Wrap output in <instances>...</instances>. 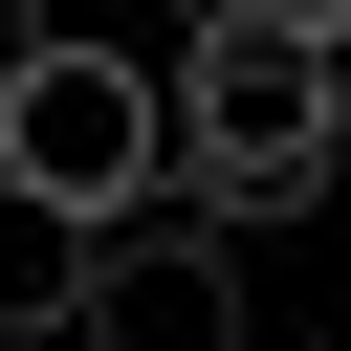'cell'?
<instances>
[{
    "mask_svg": "<svg viewBox=\"0 0 351 351\" xmlns=\"http://www.w3.org/2000/svg\"><path fill=\"white\" fill-rule=\"evenodd\" d=\"M154 110H176V197L241 219V241L351 176V44H329L307 0H197L176 66H154Z\"/></svg>",
    "mask_w": 351,
    "mask_h": 351,
    "instance_id": "1",
    "label": "cell"
},
{
    "mask_svg": "<svg viewBox=\"0 0 351 351\" xmlns=\"http://www.w3.org/2000/svg\"><path fill=\"white\" fill-rule=\"evenodd\" d=\"M0 176H44V197H88V219H132V197L176 176L154 66H132V44H88V22H22V66H0Z\"/></svg>",
    "mask_w": 351,
    "mask_h": 351,
    "instance_id": "2",
    "label": "cell"
},
{
    "mask_svg": "<svg viewBox=\"0 0 351 351\" xmlns=\"http://www.w3.org/2000/svg\"><path fill=\"white\" fill-rule=\"evenodd\" d=\"M66 329H88V351H241V219H197V197L154 219V197H132V219L88 241V307H66Z\"/></svg>",
    "mask_w": 351,
    "mask_h": 351,
    "instance_id": "3",
    "label": "cell"
},
{
    "mask_svg": "<svg viewBox=\"0 0 351 351\" xmlns=\"http://www.w3.org/2000/svg\"><path fill=\"white\" fill-rule=\"evenodd\" d=\"M88 241H110L88 197H44V176H0V351H44V329L88 307Z\"/></svg>",
    "mask_w": 351,
    "mask_h": 351,
    "instance_id": "4",
    "label": "cell"
},
{
    "mask_svg": "<svg viewBox=\"0 0 351 351\" xmlns=\"http://www.w3.org/2000/svg\"><path fill=\"white\" fill-rule=\"evenodd\" d=\"M22 22H44V0H0V66H22Z\"/></svg>",
    "mask_w": 351,
    "mask_h": 351,
    "instance_id": "5",
    "label": "cell"
},
{
    "mask_svg": "<svg viewBox=\"0 0 351 351\" xmlns=\"http://www.w3.org/2000/svg\"><path fill=\"white\" fill-rule=\"evenodd\" d=\"M307 22H329V44H351V0H307Z\"/></svg>",
    "mask_w": 351,
    "mask_h": 351,
    "instance_id": "6",
    "label": "cell"
}]
</instances>
